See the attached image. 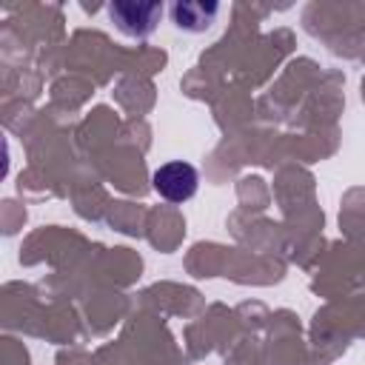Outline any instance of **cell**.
Returning a JSON list of instances; mask_svg holds the SVG:
<instances>
[{
  "label": "cell",
  "instance_id": "cell-2",
  "mask_svg": "<svg viewBox=\"0 0 365 365\" xmlns=\"http://www.w3.org/2000/svg\"><path fill=\"white\" fill-rule=\"evenodd\" d=\"M111 20L117 23L120 31L125 34H134V37H143L154 29V20L160 14V6L157 3H114L108 9Z\"/></svg>",
  "mask_w": 365,
  "mask_h": 365
},
{
  "label": "cell",
  "instance_id": "cell-1",
  "mask_svg": "<svg viewBox=\"0 0 365 365\" xmlns=\"http://www.w3.org/2000/svg\"><path fill=\"white\" fill-rule=\"evenodd\" d=\"M154 191L168 202H185L197 194V168L182 160H171L154 171Z\"/></svg>",
  "mask_w": 365,
  "mask_h": 365
}]
</instances>
